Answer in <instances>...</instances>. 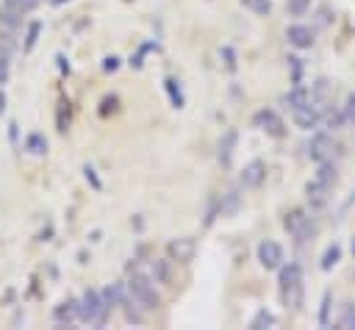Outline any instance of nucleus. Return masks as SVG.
Masks as SVG:
<instances>
[{"mask_svg":"<svg viewBox=\"0 0 355 330\" xmlns=\"http://www.w3.org/2000/svg\"><path fill=\"white\" fill-rule=\"evenodd\" d=\"M128 291H130V297H133L139 305H144L147 311H153V308L161 305V297H158V291H155V283H153V277H147L144 272H133V275L128 277Z\"/></svg>","mask_w":355,"mask_h":330,"instance_id":"nucleus-1","label":"nucleus"},{"mask_svg":"<svg viewBox=\"0 0 355 330\" xmlns=\"http://www.w3.org/2000/svg\"><path fill=\"white\" fill-rule=\"evenodd\" d=\"M108 302L103 299V294L97 288H86L80 297V322L86 324H103L108 316Z\"/></svg>","mask_w":355,"mask_h":330,"instance_id":"nucleus-2","label":"nucleus"},{"mask_svg":"<svg viewBox=\"0 0 355 330\" xmlns=\"http://www.w3.org/2000/svg\"><path fill=\"white\" fill-rule=\"evenodd\" d=\"M252 122H255V128H261L266 136H272V139H283L286 136V122L280 119V114L277 111H272V108H261L255 116H252Z\"/></svg>","mask_w":355,"mask_h":330,"instance_id":"nucleus-3","label":"nucleus"},{"mask_svg":"<svg viewBox=\"0 0 355 330\" xmlns=\"http://www.w3.org/2000/svg\"><path fill=\"white\" fill-rule=\"evenodd\" d=\"M291 114H294V125H297L300 130H313V128H319L324 108H322V105H316V103L311 100V103H305V105L294 108Z\"/></svg>","mask_w":355,"mask_h":330,"instance_id":"nucleus-4","label":"nucleus"},{"mask_svg":"<svg viewBox=\"0 0 355 330\" xmlns=\"http://www.w3.org/2000/svg\"><path fill=\"white\" fill-rule=\"evenodd\" d=\"M283 227H286L291 236H297V241H305L308 230H313V225H311V219H308V214H305L302 208H291V211L286 214V219H283Z\"/></svg>","mask_w":355,"mask_h":330,"instance_id":"nucleus-5","label":"nucleus"},{"mask_svg":"<svg viewBox=\"0 0 355 330\" xmlns=\"http://www.w3.org/2000/svg\"><path fill=\"white\" fill-rule=\"evenodd\" d=\"M194 252H197V244H194V238H172V241H166V258L172 261V263H189L191 258H194Z\"/></svg>","mask_w":355,"mask_h":330,"instance_id":"nucleus-6","label":"nucleus"},{"mask_svg":"<svg viewBox=\"0 0 355 330\" xmlns=\"http://www.w3.org/2000/svg\"><path fill=\"white\" fill-rule=\"evenodd\" d=\"M258 263L266 269V272H272V269H280L283 266V247L277 244V241H261L258 244Z\"/></svg>","mask_w":355,"mask_h":330,"instance_id":"nucleus-7","label":"nucleus"},{"mask_svg":"<svg viewBox=\"0 0 355 330\" xmlns=\"http://www.w3.org/2000/svg\"><path fill=\"white\" fill-rule=\"evenodd\" d=\"M333 150H336V141H333L330 133H316V136L311 139V144H308V155H311V161H316V164L333 161Z\"/></svg>","mask_w":355,"mask_h":330,"instance_id":"nucleus-8","label":"nucleus"},{"mask_svg":"<svg viewBox=\"0 0 355 330\" xmlns=\"http://www.w3.org/2000/svg\"><path fill=\"white\" fill-rule=\"evenodd\" d=\"M263 180H266V164H263L261 158H252V161L241 169V175H239V183H241L244 189H258Z\"/></svg>","mask_w":355,"mask_h":330,"instance_id":"nucleus-9","label":"nucleus"},{"mask_svg":"<svg viewBox=\"0 0 355 330\" xmlns=\"http://www.w3.org/2000/svg\"><path fill=\"white\" fill-rule=\"evenodd\" d=\"M75 319H80V299L67 297L53 308V322L55 324H72Z\"/></svg>","mask_w":355,"mask_h":330,"instance_id":"nucleus-10","label":"nucleus"},{"mask_svg":"<svg viewBox=\"0 0 355 330\" xmlns=\"http://www.w3.org/2000/svg\"><path fill=\"white\" fill-rule=\"evenodd\" d=\"M286 39H288V44L297 47V50H308V47L313 44V31H311L308 25H288V28H286Z\"/></svg>","mask_w":355,"mask_h":330,"instance_id":"nucleus-11","label":"nucleus"},{"mask_svg":"<svg viewBox=\"0 0 355 330\" xmlns=\"http://www.w3.org/2000/svg\"><path fill=\"white\" fill-rule=\"evenodd\" d=\"M330 191H333V186H330V183H322V180H316V177L305 186V197H308V202H311L313 208H322V205L330 200Z\"/></svg>","mask_w":355,"mask_h":330,"instance_id":"nucleus-12","label":"nucleus"},{"mask_svg":"<svg viewBox=\"0 0 355 330\" xmlns=\"http://www.w3.org/2000/svg\"><path fill=\"white\" fill-rule=\"evenodd\" d=\"M236 141H239L236 128H230V130H225V133H222V139H219V150H216V158H219V164H222V166H230V161H233V150H236Z\"/></svg>","mask_w":355,"mask_h":330,"instance_id":"nucleus-13","label":"nucleus"},{"mask_svg":"<svg viewBox=\"0 0 355 330\" xmlns=\"http://www.w3.org/2000/svg\"><path fill=\"white\" fill-rule=\"evenodd\" d=\"M277 286H280V291L294 288V286H302V266L300 263H283L280 266V275H277Z\"/></svg>","mask_w":355,"mask_h":330,"instance_id":"nucleus-14","label":"nucleus"},{"mask_svg":"<svg viewBox=\"0 0 355 330\" xmlns=\"http://www.w3.org/2000/svg\"><path fill=\"white\" fill-rule=\"evenodd\" d=\"M330 94H333V83H330L327 78H316V83H313V89H311V100L324 108V105L330 103Z\"/></svg>","mask_w":355,"mask_h":330,"instance_id":"nucleus-15","label":"nucleus"},{"mask_svg":"<svg viewBox=\"0 0 355 330\" xmlns=\"http://www.w3.org/2000/svg\"><path fill=\"white\" fill-rule=\"evenodd\" d=\"M283 103L294 111V108H300V105H305V103H311V92L305 89V86H300V83H294V89L283 97Z\"/></svg>","mask_w":355,"mask_h":330,"instance_id":"nucleus-16","label":"nucleus"},{"mask_svg":"<svg viewBox=\"0 0 355 330\" xmlns=\"http://www.w3.org/2000/svg\"><path fill=\"white\" fill-rule=\"evenodd\" d=\"M341 261V244L338 241H333L324 252H322V261H319V266H322V272H330L336 263Z\"/></svg>","mask_w":355,"mask_h":330,"instance_id":"nucleus-17","label":"nucleus"},{"mask_svg":"<svg viewBox=\"0 0 355 330\" xmlns=\"http://www.w3.org/2000/svg\"><path fill=\"white\" fill-rule=\"evenodd\" d=\"M275 324H277V316H275L272 311H266V308H261V311L252 316V322H250L252 330H263V327H275Z\"/></svg>","mask_w":355,"mask_h":330,"instance_id":"nucleus-18","label":"nucleus"},{"mask_svg":"<svg viewBox=\"0 0 355 330\" xmlns=\"http://www.w3.org/2000/svg\"><path fill=\"white\" fill-rule=\"evenodd\" d=\"M25 150H28L31 155H44V153H47V139H44L42 133H31V136L25 139Z\"/></svg>","mask_w":355,"mask_h":330,"instance_id":"nucleus-19","label":"nucleus"},{"mask_svg":"<svg viewBox=\"0 0 355 330\" xmlns=\"http://www.w3.org/2000/svg\"><path fill=\"white\" fill-rule=\"evenodd\" d=\"M319 166V172H316V180H322V183H336L338 180V172H336V164L333 161H322V164H316Z\"/></svg>","mask_w":355,"mask_h":330,"instance_id":"nucleus-20","label":"nucleus"},{"mask_svg":"<svg viewBox=\"0 0 355 330\" xmlns=\"http://www.w3.org/2000/svg\"><path fill=\"white\" fill-rule=\"evenodd\" d=\"M241 6L252 14H258V17H266L272 11V0H241Z\"/></svg>","mask_w":355,"mask_h":330,"instance_id":"nucleus-21","label":"nucleus"},{"mask_svg":"<svg viewBox=\"0 0 355 330\" xmlns=\"http://www.w3.org/2000/svg\"><path fill=\"white\" fill-rule=\"evenodd\" d=\"M164 86H166V92H169L172 105H175V108H183V92H180L178 80H175V78H166V80H164Z\"/></svg>","mask_w":355,"mask_h":330,"instance_id":"nucleus-22","label":"nucleus"},{"mask_svg":"<svg viewBox=\"0 0 355 330\" xmlns=\"http://www.w3.org/2000/svg\"><path fill=\"white\" fill-rule=\"evenodd\" d=\"M39 31H42V22H39V19H33V22L28 25V36H25V44H22V50H25V53H31V50L36 47V39H39Z\"/></svg>","mask_w":355,"mask_h":330,"instance_id":"nucleus-23","label":"nucleus"},{"mask_svg":"<svg viewBox=\"0 0 355 330\" xmlns=\"http://www.w3.org/2000/svg\"><path fill=\"white\" fill-rule=\"evenodd\" d=\"M330 302H333V294L324 291V294H322V302H319V324H322V327L330 324Z\"/></svg>","mask_w":355,"mask_h":330,"instance_id":"nucleus-24","label":"nucleus"},{"mask_svg":"<svg viewBox=\"0 0 355 330\" xmlns=\"http://www.w3.org/2000/svg\"><path fill=\"white\" fill-rule=\"evenodd\" d=\"M338 327H355V302H347L338 316Z\"/></svg>","mask_w":355,"mask_h":330,"instance_id":"nucleus-25","label":"nucleus"},{"mask_svg":"<svg viewBox=\"0 0 355 330\" xmlns=\"http://www.w3.org/2000/svg\"><path fill=\"white\" fill-rule=\"evenodd\" d=\"M36 3H39V0H6V6H8L11 11H17V14H28V11H33Z\"/></svg>","mask_w":355,"mask_h":330,"instance_id":"nucleus-26","label":"nucleus"},{"mask_svg":"<svg viewBox=\"0 0 355 330\" xmlns=\"http://www.w3.org/2000/svg\"><path fill=\"white\" fill-rule=\"evenodd\" d=\"M55 125H58V133H67V128H69V103H61V105H58Z\"/></svg>","mask_w":355,"mask_h":330,"instance_id":"nucleus-27","label":"nucleus"},{"mask_svg":"<svg viewBox=\"0 0 355 330\" xmlns=\"http://www.w3.org/2000/svg\"><path fill=\"white\" fill-rule=\"evenodd\" d=\"M153 277H155V283H166V280H169V258H166V261H155Z\"/></svg>","mask_w":355,"mask_h":330,"instance_id":"nucleus-28","label":"nucleus"},{"mask_svg":"<svg viewBox=\"0 0 355 330\" xmlns=\"http://www.w3.org/2000/svg\"><path fill=\"white\" fill-rule=\"evenodd\" d=\"M116 105H119V97L116 94H105L100 100V116H108V111H116Z\"/></svg>","mask_w":355,"mask_h":330,"instance_id":"nucleus-29","label":"nucleus"},{"mask_svg":"<svg viewBox=\"0 0 355 330\" xmlns=\"http://www.w3.org/2000/svg\"><path fill=\"white\" fill-rule=\"evenodd\" d=\"M341 111H344L347 122H352V125H355V92H349V94H347V100H344Z\"/></svg>","mask_w":355,"mask_h":330,"instance_id":"nucleus-30","label":"nucleus"},{"mask_svg":"<svg viewBox=\"0 0 355 330\" xmlns=\"http://www.w3.org/2000/svg\"><path fill=\"white\" fill-rule=\"evenodd\" d=\"M286 6H288V11H291L294 17H302V14L311 8V0H286Z\"/></svg>","mask_w":355,"mask_h":330,"instance_id":"nucleus-31","label":"nucleus"},{"mask_svg":"<svg viewBox=\"0 0 355 330\" xmlns=\"http://www.w3.org/2000/svg\"><path fill=\"white\" fill-rule=\"evenodd\" d=\"M116 67H119V58H116V55H108V58L103 61V69H105V72H114Z\"/></svg>","mask_w":355,"mask_h":330,"instance_id":"nucleus-32","label":"nucleus"},{"mask_svg":"<svg viewBox=\"0 0 355 330\" xmlns=\"http://www.w3.org/2000/svg\"><path fill=\"white\" fill-rule=\"evenodd\" d=\"M55 61H58V69H61V72H67V75H69V64H67V61H64V55H55Z\"/></svg>","mask_w":355,"mask_h":330,"instance_id":"nucleus-33","label":"nucleus"},{"mask_svg":"<svg viewBox=\"0 0 355 330\" xmlns=\"http://www.w3.org/2000/svg\"><path fill=\"white\" fill-rule=\"evenodd\" d=\"M83 172H86V177H89V180H92V183H94V186H97V189H100V180H97V177H94V169H92V166H86V169H83Z\"/></svg>","mask_w":355,"mask_h":330,"instance_id":"nucleus-34","label":"nucleus"},{"mask_svg":"<svg viewBox=\"0 0 355 330\" xmlns=\"http://www.w3.org/2000/svg\"><path fill=\"white\" fill-rule=\"evenodd\" d=\"M352 255H355V238H352Z\"/></svg>","mask_w":355,"mask_h":330,"instance_id":"nucleus-35","label":"nucleus"}]
</instances>
